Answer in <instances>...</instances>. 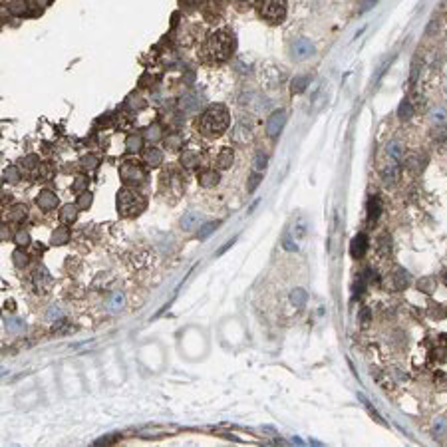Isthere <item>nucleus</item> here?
Here are the masks:
<instances>
[{"mask_svg": "<svg viewBox=\"0 0 447 447\" xmlns=\"http://www.w3.org/2000/svg\"><path fill=\"white\" fill-rule=\"evenodd\" d=\"M181 2H183L185 6H199L203 0H181Z\"/></svg>", "mask_w": 447, "mask_h": 447, "instance_id": "41", "label": "nucleus"}, {"mask_svg": "<svg viewBox=\"0 0 447 447\" xmlns=\"http://www.w3.org/2000/svg\"><path fill=\"white\" fill-rule=\"evenodd\" d=\"M388 155H390L394 161H400L402 155H404V146H402L400 142H392V144L388 146Z\"/></svg>", "mask_w": 447, "mask_h": 447, "instance_id": "23", "label": "nucleus"}, {"mask_svg": "<svg viewBox=\"0 0 447 447\" xmlns=\"http://www.w3.org/2000/svg\"><path fill=\"white\" fill-rule=\"evenodd\" d=\"M92 201H94V197H92V193H88V191H82V195L78 197V205H80L82 209H88V207L92 205Z\"/></svg>", "mask_w": 447, "mask_h": 447, "instance_id": "30", "label": "nucleus"}, {"mask_svg": "<svg viewBox=\"0 0 447 447\" xmlns=\"http://www.w3.org/2000/svg\"><path fill=\"white\" fill-rule=\"evenodd\" d=\"M46 316H48V320H58V318H64V314H62V310H60L58 306H52V308L46 312Z\"/></svg>", "mask_w": 447, "mask_h": 447, "instance_id": "36", "label": "nucleus"}, {"mask_svg": "<svg viewBox=\"0 0 447 447\" xmlns=\"http://www.w3.org/2000/svg\"><path fill=\"white\" fill-rule=\"evenodd\" d=\"M161 159H163L161 149L148 148L146 151H144V163H148L149 167H157V165H161Z\"/></svg>", "mask_w": 447, "mask_h": 447, "instance_id": "13", "label": "nucleus"}, {"mask_svg": "<svg viewBox=\"0 0 447 447\" xmlns=\"http://www.w3.org/2000/svg\"><path fill=\"white\" fill-rule=\"evenodd\" d=\"M118 440H120L118 436H106V438L98 440V442H96V446H104V444H114V442H118Z\"/></svg>", "mask_w": 447, "mask_h": 447, "instance_id": "39", "label": "nucleus"}, {"mask_svg": "<svg viewBox=\"0 0 447 447\" xmlns=\"http://www.w3.org/2000/svg\"><path fill=\"white\" fill-rule=\"evenodd\" d=\"M142 149V138L140 136H130L128 138V151L130 153H138Z\"/></svg>", "mask_w": 447, "mask_h": 447, "instance_id": "29", "label": "nucleus"}, {"mask_svg": "<svg viewBox=\"0 0 447 447\" xmlns=\"http://www.w3.org/2000/svg\"><path fill=\"white\" fill-rule=\"evenodd\" d=\"M16 243L20 245V247H26L28 243H30V235L26 233V231H22V233H18L16 235Z\"/></svg>", "mask_w": 447, "mask_h": 447, "instance_id": "38", "label": "nucleus"}, {"mask_svg": "<svg viewBox=\"0 0 447 447\" xmlns=\"http://www.w3.org/2000/svg\"><path fill=\"white\" fill-rule=\"evenodd\" d=\"M386 285L390 287V289H406L408 285H410V275L404 271V269H398V271H394L388 279H386Z\"/></svg>", "mask_w": 447, "mask_h": 447, "instance_id": "9", "label": "nucleus"}, {"mask_svg": "<svg viewBox=\"0 0 447 447\" xmlns=\"http://www.w3.org/2000/svg\"><path fill=\"white\" fill-rule=\"evenodd\" d=\"M181 146H183V140L179 138V136H167L165 138V148L169 149V151H179L181 149Z\"/></svg>", "mask_w": 447, "mask_h": 447, "instance_id": "24", "label": "nucleus"}, {"mask_svg": "<svg viewBox=\"0 0 447 447\" xmlns=\"http://www.w3.org/2000/svg\"><path fill=\"white\" fill-rule=\"evenodd\" d=\"M304 300H306V293H304L302 289H298V291H295V293H293V302H295L297 306H300V304H302Z\"/></svg>", "mask_w": 447, "mask_h": 447, "instance_id": "37", "label": "nucleus"}, {"mask_svg": "<svg viewBox=\"0 0 447 447\" xmlns=\"http://www.w3.org/2000/svg\"><path fill=\"white\" fill-rule=\"evenodd\" d=\"M446 283H447V273H446Z\"/></svg>", "mask_w": 447, "mask_h": 447, "instance_id": "43", "label": "nucleus"}, {"mask_svg": "<svg viewBox=\"0 0 447 447\" xmlns=\"http://www.w3.org/2000/svg\"><path fill=\"white\" fill-rule=\"evenodd\" d=\"M219 173L217 171H203L201 175H199V183H201V187H205V189H209V187H215L217 183H219Z\"/></svg>", "mask_w": 447, "mask_h": 447, "instance_id": "15", "label": "nucleus"}, {"mask_svg": "<svg viewBox=\"0 0 447 447\" xmlns=\"http://www.w3.org/2000/svg\"><path fill=\"white\" fill-rule=\"evenodd\" d=\"M233 151L231 149H223L221 153H219V159H217V163H219V167L221 169H229L231 165H233Z\"/></svg>", "mask_w": 447, "mask_h": 447, "instance_id": "21", "label": "nucleus"}, {"mask_svg": "<svg viewBox=\"0 0 447 447\" xmlns=\"http://www.w3.org/2000/svg\"><path fill=\"white\" fill-rule=\"evenodd\" d=\"M235 52V36L231 30H217L207 38L201 48V58L207 64H221L227 62Z\"/></svg>", "mask_w": 447, "mask_h": 447, "instance_id": "1", "label": "nucleus"}, {"mask_svg": "<svg viewBox=\"0 0 447 447\" xmlns=\"http://www.w3.org/2000/svg\"><path fill=\"white\" fill-rule=\"evenodd\" d=\"M368 251V235L366 233H358L354 239H352V245H350V255L352 259H362Z\"/></svg>", "mask_w": 447, "mask_h": 447, "instance_id": "8", "label": "nucleus"}, {"mask_svg": "<svg viewBox=\"0 0 447 447\" xmlns=\"http://www.w3.org/2000/svg\"><path fill=\"white\" fill-rule=\"evenodd\" d=\"M293 54L297 56V58H308V56H312L314 54V46H312V42H308L306 38H300L295 42V46H293Z\"/></svg>", "mask_w": 447, "mask_h": 447, "instance_id": "11", "label": "nucleus"}, {"mask_svg": "<svg viewBox=\"0 0 447 447\" xmlns=\"http://www.w3.org/2000/svg\"><path fill=\"white\" fill-rule=\"evenodd\" d=\"M12 261H14V265H16V267H26L30 259H28V255H26V253L16 251V253H14V257H12Z\"/></svg>", "mask_w": 447, "mask_h": 447, "instance_id": "31", "label": "nucleus"}, {"mask_svg": "<svg viewBox=\"0 0 447 447\" xmlns=\"http://www.w3.org/2000/svg\"><path fill=\"white\" fill-rule=\"evenodd\" d=\"M155 128H157V126H153V128H151V132L146 136L149 142H153V140H157V138H159V134H157V130H155Z\"/></svg>", "mask_w": 447, "mask_h": 447, "instance_id": "40", "label": "nucleus"}, {"mask_svg": "<svg viewBox=\"0 0 447 447\" xmlns=\"http://www.w3.org/2000/svg\"><path fill=\"white\" fill-rule=\"evenodd\" d=\"M68 239H70V231H68L66 225H64V227H60V229H56V231L52 233V241H50V243H52L54 247H58V245H64Z\"/></svg>", "mask_w": 447, "mask_h": 447, "instance_id": "18", "label": "nucleus"}, {"mask_svg": "<svg viewBox=\"0 0 447 447\" xmlns=\"http://www.w3.org/2000/svg\"><path fill=\"white\" fill-rule=\"evenodd\" d=\"M122 177L126 183H130L132 187H138V185H144L148 181V175L144 171V167L136 161H128L122 165Z\"/></svg>", "mask_w": 447, "mask_h": 447, "instance_id": "5", "label": "nucleus"}, {"mask_svg": "<svg viewBox=\"0 0 447 447\" xmlns=\"http://www.w3.org/2000/svg\"><path fill=\"white\" fill-rule=\"evenodd\" d=\"M26 215H28V211H26L24 205H14V207L6 213V219L12 221V223H20L22 219H26Z\"/></svg>", "mask_w": 447, "mask_h": 447, "instance_id": "17", "label": "nucleus"}, {"mask_svg": "<svg viewBox=\"0 0 447 447\" xmlns=\"http://www.w3.org/2000/svg\"><path fill=\"white\" fill-rule=\"evenodd\" d=\"M418 285H420V291H424V293H434V289H436L434 279H422Z\"/></svg>", "mask_w": 447, "mask_h": 447, "instance_id": "32", "label": "nucleus"}, {"mask_svg": "<svg viewBox=\"0 0 447 447\" xmlns=\"http://www.w3.org/2000/svg\"><path fill=\"white\" fill-rule=\"evenodd\" d=\"M36 205H38L42 211H52V209H56V207H58V197H56L50 189H44V191L38 195Z\"/></svg>", "mask_w": 447, "mask_h": 447, "instance_id": "10", "label": "nucleus"}, {"mask_svg": "<svg viewBox=\"0 0 447 447\" xmlns=\"http://www.w3.org/2000/svg\"><path fill=\"white\" fill-rule=\"evenodd\" d=\"M108 310L110 312H120V310H124V306H126V297L122 295V293H114L112 297L108 298Z\"/></svg>", "mask_w": 447, "mask_h": 447, "instance_id": "16", "label": "nucleus"}, {"mask_svg": "<svg viewBox=\"0 0 447 447\" xmlns=\"http://www.w3.org/2000/svg\"><path fill=\"white\" fill-rule=\"evenodd\" d=\"M261 181H263V175H261V171H255L251 177H249V183H247V191L249 193H253L259 185H261Z\"/></svg>", "mask_w": 447, "mask_h": 447, "instance_id": "27", "label": "nucleus"}, {"mask_svg": "<svg viewBox=\"0 0 447 447\" xmlns=\"http://www.w3.org/2000/svg\"><path fill=\"white\" fill-rule=\"evenodd\" d=\"M217 227H219V221H215V223H211V225H205V227L197 233V237H199V239H205V237H207V235H211Z\"/></svg>", "mask_w": 447, "mask_h": 447, "instance_id": "34", "label": "nucleus"}, {"mask_svg": "<svg viewBox=\"0 0 447 447\" xmlns=\"http://www.w3.org/2000/svg\"><path fill=\"white\" fill-rule=\"evenodd\" d=\"M231 124V114L223 104H211L199 118L197 128L203 138H219L227 132Z\"/></svg>", "mask_w": 447, "mask_h": 447, "instance_id": "2", "label": "nucleus"}, {"mask_svg": "<svg viewBox=\"0 0 447 447\" xmlns=\"http://www.w3.org/2000/svg\"><path fill=\"white\" fill-rule=\"evenodd\" d=\"M257 12L269 24H281L287 16V0H257Z\"/></svg>", "mask_w": 447, "mask_h": 447, "instance_id": "4", "label": "nucleus"}, {"mask_svg": "<svg viewBox=\"0 0 447 447\" xmlns=\"http://www.w3.org/2000/svg\"><path fill=\"white\" fill-rule=\"evenodd\" d=\"M380 213H382V207H380V199H370V203H368V221H376L378 217H380Z\"/></svg>", "mask_w": 447, "mask_h": 447, "instance_id": "20", "label": "nucleus"}, {"mask_svg": "<svg viewBox=\"0 0 447 447\" xmlns=\"http://www.w3.org/2000/svg\"><path fill=\"white\" fill-rule=\"evenodd\" d=\"M159 185H163V191H173V193H177V195H181V191H183V179H181V173L177 171H173V169H169L165 175H163V179H159Z\"/></svg>", "mask_w": 447, "mask_h": 447, "instance_id": "7", "label": "nucleus"}, {"mask_svg": "<svg viewBox=\"0 0 447 447\" xmlns=\"http://www.w3.org/2000/svg\"><path fill=\"white\" fill-rule=\"evenodd\" d=\"M285 124H287V112L285 110L273 112V116L267 122V134H269V138H273V140L279 138L281 132H283V128H285Z\"/></svg>", "mask_w": 447, "mask_h": 447, "instance_id": "6", "label": "nucleus"}, {"mask_svg": "<svg viewBox=\"0 0 447 447\" xmlns=\"http://www.w3.org/2000/svg\"><path fill=\"white\" fill-rule=\"evenodd\" d=\"M20 179V171H18V167H6V171H4V181H8V183H16Z\"/></svg>", "mask_w": 447, "mask_h": 447, "instance_id": "28", "label": "nucleus"}, {"mask_svg": "<svg viewBox=\"0 0 447 447\" xmlns=\"http://www.w3.org/2000/svg\"><path fill=\"white\" fill-rule=\"evenodd\" d=\"M199 225H201V215H199V213L189 211V213H185V215L181 217V229H183V231H193V229H197Z\"/></svg>", "mask_w": 447, "mask_h": 447, "instance_id": "12", "label": "nucleus"}, {"mask_svg": "<svg viewBox=\"0 0 447 447\" xmlns=\"http://www.w3.org/2000/svg\"><path fill=\"white\" fill-rule=\"evenodd\" d=\"M308 86V78H297L295 82H293V94H300V92H304V88Z\"/></svg>", "mask_w": 447, "mask_h": 447, "instance_id": "33", "label": "nucleus"}, {"mask_svg": "<svg viewBox=\"0 0 447 447\" xmlns=\"http://www.w3.org/2000/svg\"><path fill=\"white\" fill-rule=\"evenodd\" d=\"M76 217H78V207H76V205H66V207L62 209V213H60L62 223H74Z\"/></svg>", "mask_w": 447, "mask_h": 447, "instance_id": "19", "label": "nucleus"}, {"mask_svg": "<svg viewBox=\"0 0 447 447\" xmlns=\"http://www.w3.org/2000/svg\"><path fill=\"white\" fill-rule=\"evenodd\" d=\"M146 205H148V201H146V197L140 191H136L132 187L120 189V193H118V211H120L122 217H138L146 209Z\"/></svg>", "mask_w": 447, "mask_h": 447, "instance_id": "3", "label": "nucleus"}, {"mask_svg": "<svg viewBox=\"0 0 447 447\" xmlns=\"http://www.w3.org/2000/svg\"><path fill=\"white\" fill-rule=\"evenodd\" d=\"M201 163V159H199V153L197 151H183L181 153V165L183 167H187V169H195L197 165Z\"/></svg>", "mask_w": 447, "mask_h": 447, "instance_id": "14", "label": "nucleus"}, {"mask_svg": "<svg viewBox=\"0 0 447 447\" xmlns=\"http://www.w3.org/2000/svg\"><path fill=\"white\" fill-rule=\"evenodd\" d=\"M412 114H414V108H412L410 100H404V102L400 104V110H398L400 120H408V118H412Z\"/></svg>", "mask_w": 447, "mask_h": 447, "instance_id": "25", "label": "nucleus"}, {"mask_svg": "<svg viewBox=\"0 0 447 447\" xmlns=\"http://www.w3.org/2000/svg\"><path fill=\"white\" fill-rule=\"evenodd\" d=\"M6 328H8V332H12V334H20V332H24V322H22L20 318L12 316V318H6Z\"/></svg>", "mask_w": 447, "mask_h": 447, "instance_id": "22", "label": "nucleus"}, {"mask_svg": "<svg viewBox=\"0 0 447 447\" xmlns=\"http://www.w3.org/2000/svg\"><path fill=\"white\" fill-rule=\"evenodd\" d=\"M267 167V155L265 153H257L255 155V169L257 171H263Z\"/></svg>", "mask_w": 447, "mask_h": 447, "instance_id": "35", "label": "nucleus"}, {"mask_svg": "<svg viewBox=\"0 0 447 447\" xmlns=\"http://www.w3.org/2000/svg\"><path fill=\"white\" fill-rule=\"evenodd\" d=\"M88 161H84V165H88V167H94L96 165V161H94V157H86Z\"/></svg>", "mask_w": 447, "mask_h": 447, "instance_id": "42", "label": "nucleus"}, {"mask_svg": "<svg viewBox=\"0 0 447 447\" xmlns=\"http://www.w3.org/2000/svg\"><path fill=\"white\" fill-rule=\"evenodd\" d=\"M36 285L42 287V289H48V287L52 285V279L46 275V269H40V271L36 273Z\"/></svg>", "mask_w": 447, "mask_h": 447, "instance_id": "26", "label": "nucleus"}]
</instances>
